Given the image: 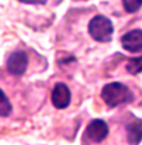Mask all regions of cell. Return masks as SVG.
Here are the masks:
<instances>
[{
    "instance_id": "cell-1",
    "label": "cell",
    "mask_w": 142,
    "mask_h": 145,
    "mask_svg": "<svg viewBox=\"0 0 142 145\" xmlns=\"http://www.w3.org/2000/svg\"><path fill=\"white\" fill-rule=\"evenodd\" d=\"M101 98L111 108L117 107L120 104L131 103L135 99L133 93L130 91V88L120 82H114L105 86L101 92Z\"/></svg>"
},
{
    "instance_id": "cell-2",
    "label": "cell",
    "mask_w": 142,
    "mask_h": 145,
    "mask_svg": "<svg viewBox=\"0 0 142 145\" xmlns=\"http://www.w3.org/2000/svg\"><path fill=\"white\" fill-rule=\"evenodd\" d=\"M89 32L95 41L108 42L112 39L114 25L110 21V19L102 15H97L92 18V20L89 24Z\"/></svg>"
},
{
    "instance_id": "cell-3",
    "label": "cell",
    "mask_w": 142,
    "mask_h": 145,
    "mask_svg": "<svg viewBox=\"0 0 142 145\" xmlns=\"http://www.w3.org/2000/svg\"><path fill=\"white\" fill-rule=\"evenodd\" d=\"M71 101V92L65 83H56L51 93V102L55 108L65 109Z\"/></svg>"
},
{
    "instance_id": "cell-4",
    "label": "cell",
    "mask_w": 142,
    "mask_h": 145,
    "mask_svg": "<svg viewBox=\"0 0 142 145\" xmlns=\"http://www.w3.org/2000/svg\"><path fill=\"white\" fill-rule=\"evenodd\" d=\"M8 71L14 76H21L28 67V56L22 51H15L9 56L6 62Z\"/></svg>"
},
{
    "instance_id": "cell-5",
    "label": "cell",
    "mask_w": 142,
    "mask_h": 145,
    "mask_svg": "<svg viewBox=\"0 0 142 145\" xmlns=\"http://www.w3.org/2000/svg\"><path fill=\"white\" fill-rule=\"evenodd\" d=\"M85 135L95 143H100L108 135V127L106 121L102 119H94L90 121L86 128Z\"/></svg>"
},
{
    "instance_id": "cell-6",
    "label": "cell",
    "mask_w": 142,
    "mask_h": 145,
    "mask_svg": "<svg viewBox=\"0 0 142 145\" xmlns=\"http://www.w3.org/2000/svg\"><path fill=\"white\" fill-rule=\"evenodd\" d=\"M122 47L128 52H142V30H132L125 34L121 39Z\"/></svg>"
},
{
    "instance_id": "cell-7",
    "label": "cell",
    "mask_w": 142,
    "mask_h": 145,
    "mask_svg": "<svg viewBox=\"0 0 142 145\" xmlns=\"http://www.w3.org/2000/svg\"><path fill=\"white\" fill-rule=\"evenodd\" d=\"M127 140L131 145H138L142 140V120L133 118L130 124H127Z\"/></svg>"
},
{
    "instance_id": "cell-8",
    "label": "cell",
    "mask_w": 142,
    "mask_h": 145,
    "mask_svg": "<svg viewBox=\"0 0 142 145\" xmlns=\"http://www.w3.org/2000/svg\"><path fill=\"white\" fill-rule=\"evenodd\" d=\"M126 70L131 74H138L142 72V56L141 57H132L130 58L128 63L126 66Z\"/></svg>"
},
{
    "instance_id": "cell-9",
    "label": "cell",
    "mask_w": 142,
    "mask_h": 145,
    "mask_svg": "<svg viewBox=\"0 0 142 145\" xmlns=\"http://www.w3.org/2000/svg\"><path fill=\"white\" fill-rule=\"evenodd\" d=\"M125 10L130 14L137 12L142 8V0H122Z\"/></svg>"
},
{
    "instance_id": "cell-10",
    "label": "cell",
    "mask_w": 142,
    "mask_h": 145,
    "mask_svg": "<svg viewBox=\"0 0 142 145\" xmlns=\"http://www.w3.org/2000/svg\"><path fill=\"white\" fill-rule=\"evenodd\" d=\"M11 110H13V108H11L10 102H9L6 94L3 92L1 103H0V115H1V117H8V115L11 113Z\"/></svg>"
},
{
    "instance_id": "cell-11",
    "label": "cell",
    "mask_w": 142,
    "mask_h": 145,
    "mask_svg": "<svg viewBox=\"0 0 142 145\" xmlns=\"http://www.w3.org/2000/svg\"><path fill=\"white\" fill-rule=\"evenodd\" d=\"M22 3H26V4H45L48 0H20Z\"/></svg>"
}]
</instances>
